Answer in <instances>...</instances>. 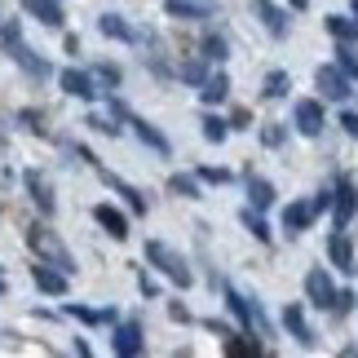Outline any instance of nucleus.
I'll return each mask as SVG.
<instances>
[{
	"label": "nucleus",
	"instance_id": "26",
	"mask_svg": "<svg viewBox=\"0 0 358 358\" xmlns=\"http://www.w3.org/2000/svg\"><path fill=\"white\" fill-rule=\"evenodd\" d=\"M199 98L208 102V106L226 102V98H230V80H226L222 71H217V76H208V80H203V85H199Z\"/></svg>",
	"mask_w": 358,
	"mask_h": 358
},
{
	"label": "nucleus",
	"instance_id": "17",
	"mask_svg": "<svg viewBox=\"0 0 358 358\" xmlns=\"http://www.w3.org/2000/svg\"><path fill=\"white\" fill-rule=\"evenodd\" d=\"M327 261H332L336 270L354 274V243H350L345 230H332V239H327Z\"/></svg>",
	"mask_w": 358,
	"mask_h": 358
},
{
	"label": "nucleus",
	"instance_id": "32",
	"mask_svg": "<svg viewBox=\"0 0 358 358\" xmlns=\"http://www.w3.org/2000/svg\"><path fill=\"white\" fill-rule=\"evenodd\" d=\"M336 66H341L350 80H358V49H354V45H341V49H336Z\"/></svg>",
	"mask_w": 358,
	"mask_h": 358
},
{
	"label": "nucleus",
	"instance_id": "15",
	"mask_svg": "<svg viewBox=\"0 0 358 358\" xmlns=\"http://www.w3.org/2000/svg\"><path fill=\"white\" fill-rule=\"evenodd\" d=\"M93 222H98L111 239H129V213H120L115 203H98V208H93Z\"/></svg>",
	"mask_w": 358,
	"mask_h": 358
},
{
	"label": "nucleus",
	"instance_id": "9",
	"mask_svg": "<svg viewBox=\"0 0 358 358\" xmlns=\"http://www.w3.org/2000/svg\"><path fill=\"white\" fill-rule=\"evenodd\" d=\"M124 124H129V129L137 133V142H142V146H150V150H155V155H164V159H169L173 155V146H169V137H164L159 129H155V124H146L142 115H124Z\"/></svg>",
	"mask_w": 358,
	"mask_h": 358
},
{
	"label": "nucleus",
	"instance_id": "45",
	"mask_svg": "<svg viewBox=\"0 0 358 358\" xmlns=\"http://www.w3.org/2000/svg\"><path fill=\"white\" fill-rule=\"evenodd\" d=\"M350 13H354V18H358V0H350Z\"/></svg>",
	"mask_w": 358,
	"mask_h": 358
},
{
	"label": "nucleus",
	"instance_id": "24",
	"mask_svg": "<svg viewBox=\"0 0 358 358\" xmlns=\"http://www.w3.org/2000/svg\"><path fill=\"white\" fill-rule=\"evenodd\" d=\"M169 195H177V199H199L203 190H199V177L195 173H173L169 177Z\"/></svg>",
	"mask_w": 358,
	"mask_h": 358
},
{
	"label": "nucleus",
	"instance_id": "43",
	"mask_svg": "<svg viewBox=\"0 0 358 358\" xmlns=\"http://www.w3.org/2000/svg\"><path fill=\"white\" fill-rule=\"evenodd\" d=\"M248 124H252V115H248V111H243V106H239V111H235V115H230V129H248Z\"/></svg>",
	"mask_w": 358,
	"mask_h": 358
},
{
	"label": "nucleus",
	"instance_id": "31",
	"mask_svg": "<svg viewBox=\"0 0 358 358\" xmlns=\"http://www.w3.org/2000/svg\"><path fill=\"white\" fill-rule=\"evenodd\" d=\"M199 124H203V142H213V146H222V142H226V133H230V124H226L222 115H203Z\"/></svg>",
	"mask_w": 358,
	"mask_h": 358
},
{
	"label": "nucleus",
	"instance_id": "22",
	"mask_svg": "<svg viewBox=\"0 0 358 358\" xmlns=\"http://www.w3.org/2000/svg\"><path fill=\"white\" fill-rule=\"evenodd\" d=\"M98 31L106 40H120V45H133V40H137V31L120 18V13H102V18H98Z\"/></svg>",
	"mask_w": 358,
	"mask_h": 358
},
{
	"label": "nucleus",
	"instance_id": "40",
	"mask_svg": "<svg viewBox=\"0 0 358 358\" xmlns=\"http://www.w3.org/2000/svg\"><path fill=\"white\" fill-rule=\"evenodd\" d=\"M169 319L173 323H190V310L182 306V301H169Z\"/></svg>",
	"mask_w": 358,
	"mask_h": 358
},
{
	"label": "nucleus",
	"instance_id": "27",
	"mask_svg": "<svg viewBox=\"0 0 358 358\" xmlns=\"http://www.w3.org/2000/svg\"><path fill=\"white\" fill-rule=\"evenodd\" d=\"M248 203H252V208H261V213L274 203V186L266 182V177H248Z\"/></svg>",
	"mask_w": 358,
	"mask_h": 358
},
{
	"label": "nucleus",
	"instance_id": "2",
	"mask_svg": "<svg viewBox=\"0 0 358 358\" xmlns=\"http://www.w3.org/2000/svg\"><path fill=\"white\" fill-rule=\"evenodd\" d=\"M27 243H31L36 252H40V261H53V266H58V270H66V274L76 270V257L66 252V243H62L58 235H53V230H45V226H31V230H27Z\"/></svg>",
	"mask_w": 358,
	"mask_h": 358
},
{
	"label": "nucleus",
	"instance_id": "33",
	"mask_svg": "<svg viewBox=\"0 0 358 358\" xmlns=\"http://www.w3.org/2000/svg\"><path fill=\"white\" fill-rule=\"evenodd\" d=\"M283 142H287V129H283V124H266V129H261V146L279 150Z\"/></svg>",
	"mask_w": 358,
	"mask_h": 358
},
{
	"label": "nucleus",
	"instance_id": "5",
	"mask_svg": "<svg viewBox=\"0 0 358 358\" xmlns=\"http://www.w3.org/2000/svg\"><path fill=\"white\" fill-rule=\"evenodd\" d=\"M354 213H358V186L350 182V177H341L336 190H332V226H336V230H345Z\"/></svg>",
	"mask_w": 358,
	"mask_h": 358
},
{
	"label": "nucleus",
	"instance_id": "19",
	"mask_svg": "<svg viewBox=\"0 0 358 358\" xmlns=\"http://www.w3.org/2000/svg\"><path fill=\"white\" fill-rule=\"evenodd\" d=\"M226 310L235 314L239 332H257V323H252V301H248L239 287H226Z\"/></svg>",
	"mask_w": 358,
	"mask_h": 358
},
{
	"label": "nucleus",
	"instance_id": "20",
	"mask_svg": "<svg viewBox=\"0 0 358 358\" xmlns=\"http://www.w3.org/2000/svg\"><path fill=\"white\" fill-rule=\"evenodd\" d=\"M283 327H287V336H292L296 341V345H314V332H310V323H306V310H301V306H287L283 310Z\"/></svg>",
	"mask_w": 358,
	"mask_h": 358
},
{
	"label": "nucleus",
	"instance_id": "14",
	"mask_svg": "<svg viewBox=\"0 0 358 358\" xmlns=\"http://www.w3.org/2000/svg\"><path fill=\"white\" fill-rule=\"evenodd\" d=\"M22 186L31 190V203H36V208L45 213V217H53V213H58V199H53V186H49L45 177L36 173V169H31V173H22Z\"/></svg>",
	"mask_w": 358,
	"mask_h": 358
},
{
	"label": "nucleus",
	"instance_id": "36",
	"mask_svg": "<svg viewBox=\"0 0 358 358\" xmlns=\"http://www.w3.org/2000/svg\"><path fill=\"white\" fill-rule=\"evenodd\" d=\"M195 177H199V182H208V186H230V182H235L230 169H199Z\"/></svg>",
	"mask_w": 358,
	"mask_h": 358
},
{
	"label": "nucleus",
	"instance_id": "10",
	"mask_svg": "<svg viewBox=\"0 0 358 358\" xmlns=\"http://www.w3.org/2000/svg\"><path fill=\"white\" fill-rule=\"evenodd\" d=\"M306 296H310V306H319V310H332V296H336V287H332V274H327L323 266H314L306 274Z\"/></svg>",
	"mask_w": 358,
	"mask_h": 358
},
{
	"label": "nucleus",
	"instance_id": "18",
	"mask_svg": "<svg viewBox=\"0 0 358 358\" xmlns=\"http://www.w3.org/2000/svg\"><path fill=\"white\" fill-rule=\"evenodd\" d=\"M323 27H327V36H332L336 45H358V18H354V13H350V18H345V13H327Z\"/></svg>",
	"mask_w": 358,
	"mask_h": 358
},
{
	"label": "nucleus",
	"instance_id": "12",
	"mask_svg": "<svg viewBox=\"0 0 358 358\" xmlns=\"http://www.w3.org/2000/svg\"><path fill=\"white\" fill-rule=\"evenodd\" d=\"M314 217H319L314 199H296V203H287V208H283V230L296 239V235H306V230L314 226Z\"/></svg>",
	"mask_w": 358,
	"mask_h": 358
},
{
	"label": "nucleus",
	"instance_id": "8",
	"mask_svg": "<svg viewBox=\"0 0 358 358\" xmlns=\"http://www.w3.org/2000/svg\"><path fill=\"white\" fill-rule=\"evenodd\" d=\"M31 279L40 292H49V296H66V287H71V274L58 270L53 261H40V266H31Z\"/></svg>",
	"mask_w": 358,
	"mask_h": 358
},
{
	"label": "nucleus",
	"instance_id": "28",
	"mask_svg": "<svg viewBox=\"0 0 358 358\" xmlns=\"http://www.w3.org/2000/svg\"><path fill=\"white\" fill-rule=\"evenodd\" d=\"M239 222L248 226V235H252V239H261V243H270V239H274V235H270V222L261 217V208H243V213H239Z\"/></svg>",
	"mask_w": 358,
	"mask_h": 358
},
{
	"label": "nucleus",
	"instance_id": "41",
	"mask_svg": "<svg viewBox=\"0 0 358 358\" xmlns=\"http://www.w3.org/2000/svg\"><path fill=\"white\" fill-rule=\"evenodd\" d=\"M341 129L350 137H358V111H341Z\"/></svg>",
	"mask_w": 358,
	"mask_h": 358
},
{
	"label": "nucleus",
	"instance_id": "11",
	"mask_svg": "<svg viewBox=\"0 0 358 358\" xmlns=\"http://www.w3.org/2000/svg\"><path fill=\"white\" fill-rule=\"evenodd\" d=\"M111 350L120 354V358H137L146 350V341H142V323L137 319H129V323H120L115 327V336H111Z\"/></svg>",
	"mask_w": 358,
	"mask_h": 358
},
{
	"label": "nucleus",
	"instance_id": "29",
	"mask_svg": "<svg viewBox=\"0 0 358 358\" xmlns=\"http://www.w3.org/2000/svg\"><path fill=\"white\" fill-rule=\"evenodd\" d=\"M66 314H71V319H80L85 327H98V323H111V319H115V310H89V306H76V301L66 306Z\"/></svg>",
	"mask_w": 358,
	"mask_h": 358
},
{
	"label": "nucleus",
	"instance_id": "7",
	"mask_svg": "<svg viewBox=\"0 0 358 358\" xmlns=\"http://www.w3.org/2000/svg\"><path fill=\"white\" fill-rule=\"evenodd\" d=\"M292 124H296V133L301 137H319L323 133V102L319 98H301L296 106H292Z\"/></svg>",
	"mask_w": 358,
	"mask_h": 358
},
{
	"label": "nucleus",
	"instance_id": "25",
	"mask_svg": "<svg viewBox=\"0 0 358 358\" xmlns=\"http://www.w3.org/2000/svg\"><path fill=\"white\" fill-rule=\"evenodd\" d=\"M199 58L203 62H226L230 58V40L217 36V31H208V36H203V45H199Z\"/></svg>",
	"mask_w": 358,
	"mask_h": 358
},
{
	"label": "nucleus",
	"instance_id": "1",
	"mask_svg": "<svg viewBox=\"0 0 358 358\" xmlns=\"http://www.w3.org/2000/svg\"><path fill=\"white\" fill-rule=\"evenodd\" d=\"M146 261H150V266H155L173 287H182V292H186L190 283H195V274H190L186 257H182V252H173V248H169V243H159V239H150V243H146Z\"/></svg>",
	"mask_w": 358,
	"mask_h": 358
},
{
	"label": "nucleus",
	"instance_id": "13",
	"mask_svg": "<svg viewBox=\"0 0 358 358\" xmlns=\"http://www.w3.org/2000/svg\"><path fill=\"white\" fill-rule=\"evenodd\" d=\"M164 13H169V18H182V22H203V18L217 13V5L213 0H164Z\"/></svg>",
	"mask_w": 358,
	"mask_h": 358
},
{
	"label": "nucleus",
	"instance_id": "21",
	"mask_svg": "<svg viewBox=\"0 0 358 358\" xmlns=\"http://www.w3.org/2000/svg\"><path fill=\"white\" fill-rule=\"evenodd\" d=\"M22 9L31 13V18H40L45 27H62L66 22V13H62L58 0H22Z\"/></svg>",
	"mask_w": 358,
	"mask_h": 358
},
{
	"label": "nucleus",
	"instance_id": "34",
	"mask_svg": "<svg viewBox=\"0 0 358 358\" xmlns=\"http://www.w3.org/2000/svg\"><path fill=\"white\" fill-rule=\"evenodd\" d=\"M186 80V85H203V80H208V71H203V62L199 58H190V62H182V71H177Z\"/></svg>",
	"mask_w": 358,
	"mask_h": 358
},
{
	"label": "nucleus",
	"instance_id": "4",
	"mask_svg": "<svg viewBox=\"0 0 358 358\" xmlns=\"http://www.w3.org/2000/svg\"><path fill=\"white\" fill-rule=\"evenodd\" d=\"M0 45H5V49H9V58H13V62H18V66H22V71H27V76H31V80H45V76H49V62H45V58H40V53H36L31 45H27V40H22V36H9V40H0Z\"/></svg>",
	"mask_w": 358,
	"mask_h": 358
},
{
	"label": "nucleus",
	"instance_id": "6",
	"mask_svg": "<svg viewBox=\"0 0 358 358\" xmlns=\"http://www.w3.org/2000/svg\"><path fill=\"white\" fill-rule=\"evenodd\" d=\"M58 85L66 98H80V102H93L98 98V76L93 71H80V66H66V71L58 76Z\"/></svg>",
	"mask_w": 358,
	"mask_h": 358
},
{
	"label": "nucleus",
	"instance_id": "35",
	"mask_svg": "<svg viewBox=\"0 0 358 358\" xmlns=\"http://www.w3.org/2000/svg\"><path fill=\"white\" fill-rule=\"evenodd\" d=\"M18 120L27 124V129H31L36 137H49V129H45V115L36 111V106H27V111H18Z\"/></svg>",
	"mask_w": 358,
	"mask_h": 358
},
{
	"label": "nucleus",
	"instance_id": "44",
	"mask_svg": "<svg viewBox=\"0 0 358 358\" xmlns=\"http://www.w3.org/2000/svg\"><path fill=\"white\" fill-rule=\"evenodd\" d=\"M287 5H292V9H310V0H287Z\"/></svg>",
	"mask_w": 358,
	"mask_h": 358
},
{
	"label": "nucleus",
	"instance_id": "46",
	"mask_svg": "<svg viewBox=\"0 0 358 358\" xmlns=\"http://www.w3.org/2000/svg\"><path fill=\"white\" fill-rule=\"evenodd\" d=\"M0 296H5V279H0Z\"/></svg>",
	"mask_w": 358,
	"mask_h": 358
},
{
	"label": "nucleus",
	"instance_id": "30",
	"mask_svg": "<svg viewBox=\"0 0 358 358\" xmlns=\"http://www.w3.org/2000/svg\"><path fill=\"white\" fill-rule=\"evenodd\" d=\"M287 89H292V76H287V71H270V76H266V85H261V93H266L270 102L287 98Z\"/></svg>",
	"mask_w": 358,
	"mask_h": 358
},
{
	"label": "nucleus",
	"instance_id": "37",
	"mask_svg": "<svg viewBox=\"0 0 358 358\" xmlns=\"http://www.w3.org/2000/svg\"><path fill=\"white\" fill-rule=\"evenodd\" d=\"M354 301H358V296L350 292V287H345V292H336V296H332V314H336V319H345V314L354 310Z\"/></svg>",
	"mask_w": 358,
	"mask_h": 358
},
{
	"label": "nucleus",
	"instance_id": "23",
	"mask_svg": "<svg viewBox=\"0 0 358 358\" xmlns=\"http://www.w3.org/2000/svg\"><path fill=\"white\" fill-rule=\"evenodd\" d=\"M102 177H106V186H115V190H120V199H124V203H129V208H133V217H142V213L150 208V203H146V195H142V190H137V186L120 182L115 173H102Z\"/></svg>",
	"mask_w": 358,
	"mask_h": 358
},
{
	"label": "nucleus",
	"instance_id": "3",
	"mask_svg": "<svg viewBox=\"0 0 358 358\" xmlns=\"http://www.w3.org/2000/svg\"><path fill=\"white\" fill-rule=\"evenodd\" d=\"M314 85H319V98H327V102H345L354 93V80L341 71V66H319V71H314Z\"/></svg>",
	"mask_w": 358,
	"mask_h": 358
},
{
	"label": "nucleus",
	"instance_id": "39",
	"mask_svg": "<svg viewBox=\"0 0 358 358\" xmlns=\"http://www.w3.org/2000/svg\"><path fill=\"white\" fill-rule=\"evenodd\" d=\"M89 129H93V133H106V137H115V133H120V124H115L111 115H89Z\"/></svg>",
	"mask_w": 358,
	"mask_h": 358
},
{
	"label": "nucleus",
	"instance_id": "42",
	"mask_svg": "<svg viewBox=\"0 0 358 358\" xmlns=\"http://www.w3.org/2000/svg\"><path fill=\"white\" fill-rule=\"evenodd\" d=\"M137 287H142V296H159V287H155V279H150V274H142V279H137Z\"/></svg>",
	"mask_w": 358,
	"mask_h": 358
},
{
	"label": "nucleus",
	"instance_id": "16",
	"mask_svg": "<svg viewBox=\"0 0 358 358\" xmlns=\"http://www.w3.org/2000/svg\"><path fill=\"white\" fill-rule=\"evenodd\" d=\"M252 9H257V18H261V27H266L270 36H279V40L287 36V27H292V22H287V13L274 5V0H252Z\"/></svg>",
	"mask_w": 358,
	"mask_h": 358
},
{
	"label": "nucleus",
	"instance_id": "38",
	"mask_svg": "<svg viewBox=\"0 0 358 358\" xmlns=\"http://www.w3.org/2000/svg\"><path fill=\"white\" fill-rule=\"evenodd\" d=\"M93 76H98V80H102V85H120V80H124L115 62H98V66H93Z\"/></svg>",
	"mask_w": 358,
	"mask_h": 358
}]
</instances>
